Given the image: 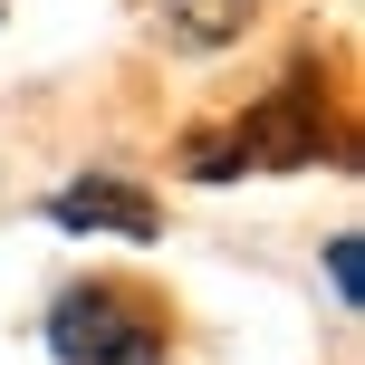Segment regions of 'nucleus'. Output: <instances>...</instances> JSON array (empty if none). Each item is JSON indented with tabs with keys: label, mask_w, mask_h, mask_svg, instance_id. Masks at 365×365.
<instances>
[{
	"label": "nucleus",
	"mask_w": 365,
	"mask_h": 365,
	"mask_svg": "<svg viewBox=\"0 0 365 365\" xmlns=\"http://www.w3.org/2000/svg\"><path fill=\"white\" fill-rule=\"evenodd\" d=\"M48 356L58 365H164V308L135 289H68L48 308Z\"/></svg>",
	"instance_id": "obj_1"
},
{
	"label": "nucleus",
	"mask_w": 365,
	"mask_h": 365,
	"mask_svg": "<svg viewBox=\"0 0 365 365\" xmlns=\"http://www.w3.org/2000/svg\"><path fill=\"white\" fill-rule=\"evenodd\" d=\"M48 221L58 231H106V240H154L164 231L154 192H135V182H115V173H87V182H68V192H48Z\"/></svg>",
	"instance_id": "obj_2"
},
{
	"label": "nucleus",
	"mask_w": 365,
	"mask_h": 365,
	"mask_svg": "<svg viewBox=\"0 0 365 365\" xmlns=\"http://www.w3.org/2000/svg\"><path fill=\"white\" fill-rule=\"evenodd\" d=\"M250 19H259V0H164V29L182 48H231Z\"/></svg>",
	"instance_id": "obj_3"
},
{
	"label": "nucleus",
	"mask_w": 365,
	"mask_h": 365,
	"mask_svg": "<svg viewBox=\"0 0 365 365\" xmlns=\"http://www.w3.org/2000/svg\"><path fill=\"white\" fill-rule=\"evenodd\" d=\"M327 289H336V308H356V298H365V250H356V231L327 240Z\"/></svg>",
	"instance_id": "obj_4"
}]
</instances>
